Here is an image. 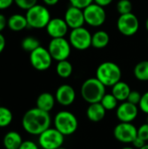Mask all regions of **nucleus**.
Here are the masks:
<instances>
[{"label":"nucleus","mask_w":148,"mask_h":149,"mask_svg":"<svg viewBox=\"0 0 148 149\" xmlns=\"http://www.w3.org/2000/svg\"><path fill=\"white\" fill-rule=\"evenodd\" d=\"M92 36L90 31L82 26L71 31L69 42L73 48L79 51H85L92 46Z\"/></svg>","instance_id":"nucleus-8"},{"label":"nucleus","mask_w":148,"mask_h":149,"mask_svg":"<svg viewBox=\"0 0 148 149\" xmlns=\"http://www.w3.org/2000/svg\"><path fill=\"white\" fill-rule=\"evenodd\" d=\"M65 135L55 127H49L38 135V144L42 149H58L63 147Z\"/></svg>","instance_id":"nucleus-6"},{"label":"nucleus","mask_w":148,"mask_h":149,"mask_svg":"<svg viewBox=\"0 0 148 149\" xmlns=\"http://www.w3.org/2000/svg\"><path fill=\"white\" fill-rule=\"evenodd\" d=\"M139 19L133 12L120 15L117 20V28L119 31L126 37H132L135 35L139 31Z\"/></svg>","instance_id":"nucleus-12"},{"label":"nucleus","mask_w":148,"mask_h":149,"mask_svg":"<svg viewBox=\"0 0 148 149\" xmlns=\"http://www.w3.org/2000/svg\"><path fill=\"white\" fill-rule=\"evenodd\" d=\"M139 106L128 101L121 102L116 108V117L120 122H132L136 120L139 114Z\"/></svg>","instance_id":"nucleus-13"},{"label":"nucleus","mask_w":148,"mask_h":149,"mask_svg":"<svg viewBox=\"0 0 148 149\" xmlns=\"http://www.w3.org/2000/svg\"><path fill=\"white\" fill-rule=\"evenodd\" d=\"M23 129L31 135L38 136L44 131L51 127V117L50 113L33 107L27 110L21 120Z\"/></svg>","instance_id":"nucleus-1"},{"label":"nucleus","mask_w":148,"mask_h":149,"mask_svg":"<svg viewBox=\"0 0 148 149\" xmlns=\"http://www.w3.org/2000/svg\"><path fill=\"white\" fill-rule=\"evenodd\" d=\"M138 137L144 140L146 142L148 141V124L147 122L138 127Z\"/></svg>","instance_id":"nucleus-32"},{"label":"nucleus","mask_w":148,"mask_h":149,"mask_svg":"<svg viewBox=\"0 0 148 149\" xmlns=\"http://www.w3.org/2000/svg\"><path fill=\"white\" fill-rule=\"evenodd\" d=\"M133 10V3L130 0H120L117 3V10L120 15L131 13Z\"/></svg>","instance_id":"nucleus-28"},{"label":"nucleus","mask_w":148,"mask_h":149,"mask_svg":"<svg viewBox=\"0 0 148 149\" xmlns=\"http://www.w3.org/2000/svg\"><path fill=\"white\" fill-rule=\"evenodd\" d=\"M21 46L24 51L31 52L40 46V42L38 38L34 37H26L21 42Z\"/></svg>","instance_id":"nucleus-27"},{"label":"nucleus","mask_w":148,"mask_h":149,"mask_svg":"<svg viewBox=\"0 0 148 149\" xmlns=\"http://www.w3.org/2000/svg\"><path fill=\"white\" fill-rule=\"evenodd\" d=\"M7 21L8 19L5 17V16L0 13V32L7 26Z\"/></svg>","instance_id":"nucleus-37"},{"label":"nucleus","mask_w":148,"mask_h":149,"mask_svg":"<svg viewBox=\"0 0 148 149\" xmlns=\"http://www.w3.org/2000/svg\"><path fill=\"white\" fill-rule=\"evenodd\" d=\"M121 149H136V148H134L133 146H132V147H131V146H126V147L122 148Z\"/></svg>","instance_id":"nucleus-41"},{"label":"nucleus","mask_w":148,"mask_h":149,"mask_svg":"<svg viewBox=\"0 0 148 149\" xmlns=\"http://www.w3.org/2000/svg\"><path fill=\"white\" fill-rule=\"evenodd\" d=\"M39 148L40 147L38 146V144H37L32 141L28 140V141H24L18 149H39Z\"/></svg>","instance_id":"nucleus-34"},{"label":"nucleus","mask_w":148,"mask_h":149,"mask_svg":"<svg viewBox=\"0 0 148 149\" xmlns=\"http://www.w3.org/2000/svg\"><path fill=\"white\" fill-rule=\"evenodd\" d=\"M147 43H148V38H147Z\"/></svg>","instance_id":"nucleus-46"},{"label":"nucleus","mask_w":148,"mask_h":149,"mask_svg":"<svg viewBox=\"0 0 148 149\" xmlns=\"http://www.w3.org/2000/svg\"><path fill=\"white\" fill-rule=\"evenodd\" d=\"M7 26L10 30L13 31H20L28 27V22L25 16L22 14H13L7 21Z\"/></svg>","instance_id":"nucleus-20"},{"label":"nucleus","mask_w":148,"mask_h":149,"mask_svg":"<svg viewBox=\"0 0 148 149\" xmlns=\"http://www.w3.org/2000/svg\"><path fill=\"white\" fill-rule=\"evenodd\" d=\"M21 134L16 131L6 133L3 139V145L5 149H18L23 143Z\"/></svg>","instance_id":"nucleus-19"},{"label":"nucleus","mask_w":148,"mask_h":149,"mask_svg":"<svg viewBox=\"0 0 148 149\" xmlns=\"http://www.w3.org/2000/svg\"><path fill=\"white\" fill-rule=\"evenodd\" d=\"M85 21L87 24L92 27L101 26L106 19V13L104 7L92 3L84 10Z\"/></svg>","instance_id":"nucleus-11"},{"label":"nucleus","mask_w":148,"mask_h":149,"mask_svg":"<svg viewBox=\"0 0 148 149\" xmlns=\"http://www.w3.org/2000/svg\"><path fill=\"white\" fill-rule=\"evenodd\" d=\"M5 44H6L5 38H4V36L0 32V53H2V52L4 50V48H5Z\"/></svg>","instance_id":"nucleus-39"},{"label":"nucleus","mask_w":148,"mask_h":149,"mask_svg":"<svg viewBox=\"0 0 148 149\" xmlns=\"http://www.w3.org/2000/svg\"><path fill=\"white\" fill-rule=\"evenodd\" d=\"M141 96H142V94L140 92H138V91H131L126 101H128V102H130L132 104L139 106L140 101L141 100Z\"/></svg>","instance_id":"nucleus-30"},{"label":"nucleus","mask_w":148,"mask_h":149,"mask_svg":"<svg viewBox=\"0 0 148 149\" xmlns=\"http://www.w3.org/2000/svg\"><path fill=\"white\" fill-rule=\"evenodd\" d=\"M146 144H147V142H146L144 140H142V139H140V137H138V136L136 137V139H135V140L133 141V143H132L133 147L136 149H141Z\"/></svg>","instance_id":"nucleus-35"},{"label":"nucleus","mask_w":148,"mask_h":149,"mask_svg":"<svg viewBox=\"0 0 148 149\" xmlns=\"http://www.w3.org/2000/svg\"><path fill=\"white\" fill-rule=\"evenodd\" d=\"M46 31L51 38H65L68 32L69 26L65 19L60 17L51 18L46 25Z\"/></svg>","instance_id":"nucleus-16"},{"label":"nucleus","mask_w":148,"mask_h":149,"mask_svg":"<svg viewBox=\"0 0 148 149\" xmlns=\"http://www.w3.org/2000/svg\"><path fill=\"white\" fill-rule=\"evenodd\" d=\"M106 87L96 77L85 80L80 88L82 99L88 104L100 102L103 96L106 93Z\"/></svg>","instance_id":"nucleus-2"},{"label":"nucleus","mask_w":148,"mask_h":149,"mask_svg":"<svg viewBox=\"0 0 148 149\" xmlns=\"http://www.w3.org/2000/svg\"><path fill=\"white\" fill-rule=\"evenodd\" d=\"M13 120L12 112L5 107L0 106V128L7 127Z\"/></svg>","instance_id":"nucleus-26"},{"label":"nucleus","mask_w":148,"mask_h":149,"mask_svg":"<svg viewBox=\"0 0 148 149\" xmlns=\"http://www.w3.org/2000/svg\"><path fill=\"white\" fill-rule=\"evenodd\" d=\"M44 3L46 4V5H49V6H52V5H55L58 3L59 0H43Z\"/></svg>","instance_id":"nucleus-40"},{"label":"nucleus","mask_w":148,"mask_h":149,"mask_svg":"<svg viewBox=\"0 0 148 149\" xmlns=\"http://www.w3.org/2000/svg\"><path fill=\"white\" fill-rule=\"evenodd\" d=\"M72 71H73L72 65L67 59L58 62L56 66V72L60 78L62 79L69 78L72 75Z\"/></svg>","instance_id":"nucleus-23"},{"label":"nucleus","mask_w":148,"mask_h":149,"mask_svg":"<svg viewBox=\"0 0 148 149\" xmlns=\"http://www.w3.org/2000/svg\"><path fill=\"white\" fill-rule=\"evenodd\" d=\"M122 72L114 62L106 61L101 63L96 70V78L105 86H113L121 80Z\"/></svg>","instance_id":"nucleus-3"},{"label":"nucleus","mask_w":148,"mask_h":149,"mask_svg":"<svg viewBox=\"0 0 148 149\" xmlns=\"http://www.w3.org/2000/svg\"><path fill=\"white\" fill-rule=\"evenodd\" d=\"M141 149H148V144H147H147H146V145H145V146H144V147H143V148H142Z\"/></svg>","instance_id":"nucleus-43"},{"label":"nucleus","mask_w":148,"mask_h":149,"mask_svg":"<svg viewBox=\"0 0 148 149\" xmlns=\"http://www.w3.org/2000/svg\"><path fill=\"white\" fill-rule=\"evenodd\" d=\"M25 17L28 22V27L34 29L45 28L51 19L49 10L41 4H35L26 10Z\"/></svg>","instance_id":"nucleus-5"},{"label":"nucleus","mask_w":148,"mask_h":149,"mask_svg":"<svg viewBox=\"0 0 148 149\" xmlns=\"http://www.w3.org/2000/svg\"><path fill=\"white\" fill-rule=\"evenodd\" d=\"M69 2L71 5L84 10L85 7H87L91 3H94V0H69Z\"/></svg>","instance_id":"nucleus-31"},{"label":"nucleus","mask_w":148,"mask_h":149,"mask_svg":"<svg viewBox=\"0 0 148 149\" xmlns=\"http://www.w3.org/2000/svg\"><path fill=\"white\" fill-rule=\"evenodd\" d=\"M71 44L65 38H51L48 45V51L51 58L56 61L65 60L71 54Z\"/></svg>","instance_id":"nucleus-7"},{"label":"nucleus","mask_w":148,"mask_h":149,"mask_svg":"<svg viewBox=\"0 0 148 149\" xmlns=\"http://www.w3.org/2000/svg\"><path fill=\"white\" fill-rule=\"evenodd\" d=\"M64 19L65 20L69 28H71L72 30L82 27L85 23L84 10L72 5H71L66 10Z\"/></svg>","instance_id":"nucleus-15"},{"label":"nucleus","mask_w":148,"mask_h":149,"mask_svg":"<svg viewBox=\"0 0 148 149\" xmlns=\"http://www.w3.org/2000/svg\"><path fill=\"white\" fill-rule=\"evenodd\" d=\"M139 108L146 114H148V91L142 94L139 104Z\"/></svg>","instance_id":"nucleus-33"},{"label":"nucleus","mask_w":148,"mask_h":149,"mask_svg":"<svg viewBox=\"0 0 148 149\" xmlns=\"http://www.w3.org/2000/svg\"><path fill=\"white\" fill-rule=\"evenodd\" d=\"M55 99L59 105L63 107H69L75 101L76 92L72 86L64 84L58 86L56 90Z\"/></svg>","instance_id":"nucleus-14"},{"label":"nucleus","mask_w":148,"mask_h":149,"mask_svg":"<svg viewBox=\"0 0 148 149\" xmlns=\"http://www.w3.org/2000/svg\"><path fill=\"white\" fill-rule=\"evenodd\" d=\"M114 138L124 144H132L138 136V128L132 122H120L113 129Z\"/></svg>","instance_id":"nucleus-10"},{"label":"nucleus","mask_w":148,"mask_h":149,"mask_svg":"<svg viewBox=\"0 0 148 149\" xmlns=\"http://www.w3.org/2000/svg\"><path fill=\"white\" fill-rule=\"evenodd\" d=\"M14 0H0V10H5L11 6Z\"/></svg>","instance_id":"nucleus-36"},{"label":"nucleus","mask_w":148,"mask_h":149,"mask_svg":"<svg viewBox=\"0 0 148 149\" xmlns=\"http://www.w3.org/2000/svg\"><path fill=\"white\" fill-rule=\"evenodd\" d=\"M106 113V110L101 105L100 102L89 104L86 109V116L88 120L92 122L97 123L101 121Z\"/></svg>","instance_id":"nucleus-17"},{"label":"nucleus","mask_w":148,"mask_h":149,"mask_svg":"<svg viewBox=\"0 0 148 149\" xmlns=\"http://www.w3.org/2000/svg\"><path fill=\"white\" fill-rule=\"evenodd\" d=\"M133 74L140 81H148V60L139 62L134 67Z\"/></svg>","instance_id":"nucleus-24"},{"label":"nucleus","mask_w":148,"mask_h":149,"mask_svg":"<svg viewBox=\"0 0 148 149\" xmlns=\"http://www.w3.org/2000/svg\"><path fill=\"white\" fill-rule=\"evenodd\" d=\"M112 2H113V0H94L95 3H97L102 7H106V6L109 5Z\"/></svg>","instance_id":"nucleus-38"},{"label":"nucleus","mask_w":148,"mask_h":149,"mask_svg":"<svg viewBox=\"0 0 148 149\" xmlns=\"http://www.w3.org/2000/svg\"><path fill=\"white\" fill-rule=\"evenodd\" d=\"M119 100L113 96V94L111 93H106L102 100H100V103L101 105L104 107V108L106 110V111H113V110H115L118 106H119Z\"/></svg>","instance_id":"nucleus-25"},{"label":"nucleus","mask_w":148,"mask_h":149,"mask_svg":"<svg viewBox=\"0 0 148 149\" xmlns=\"http://www.w3.org/2000/svg\"><path fill=\"white\" fill-rule=\"evenodd\" d=\"M131 91L129 85L121 80L112 86V93L120 102L126 101Z\"/></svg>","instance_id":"nucleus-21"},{"label":"nucleus","mask_w":148,"mask_h":149,"mask_svg":"<svg viewBox=\"0 0 148 149\" xmlns=\"http://www.w3.org/2000/svg\"><path fill=\"white\" fill-rule=\"evenodd\" d=\"M146 29H147V31H148V17L146 20Z\"/></svg>","instance_id":"nucleus-42"},{"label":"nucleus","mask_w":148,"mask_h":149,"mask_svg":"<svg viewBox=\"0 0 148 149\" xmlns=\"http://www.w3.org/2000/svg\"><path fill=\"white\" fill-rule=\"evenodd\" d=\"M58 149H67V148H64V147H61V148H58Z\"/></svg>","instance_id":"nucleus-45"},{"label":"nucleus","mask_w":148,"mask_h":149,"mask_svg":"<svg viewBox=\"0 0 148 149\" xmlns=\"http://www.w3.org/2000/svg\"><path fill=\"white\" fill-rule=\"evenodd\" d=\"M147 119H146V122L148 124V114H147Z\"/></svg>","instance_id":"nucleus-44"},{"label":"nucleus","mask_w":148,"mask_h":149,"mask_svg":"<svg viewBox=\"0 0 148 149\" xmlns=\"http://www.w3.org/2000/svg\"><path fill=\"white\" fill-rule=\"evenodd\" d=\"M56 99L55 95H52L51 93H40L36 100V107L43 111L50 113L56 103Z\"/></svg>","instance_id":"nucleus-18"},{"label":"nucleus","mask_w":148,"mask_h":149,"mask_svg":"<svg viewBox=\"0 0 148 149\" xmlns=\"http://www.w3.org/2000/svg\"><path fill=\"white\" fill-rule=\"evenodd\" d=\"M110 42L109 34L105 31H98L92 36V46L96 49H102L107 46Z\"/></svg>","instance_id":"nucleus-22"},{"label":"nucleus","mask_w":148,"mask_h":149,"mask_svg":"<svg viewBox=\"0 0 148 149\" xmlns=\"http://www.w3.org/2000/svg\"><path fill=\"white\" fill-rule=\"evenodd\" d=\"M51 58L48 49L39 46L30 53V62L32 67L38 71L43 72L48 70L52 63Z\"/></svg>","instance_id":"nucleus-9"},{"label":"nucleus","mask_w":148,"mask_h":149,"mask_svg":"<svg viewBox=\"0 0 148 149\" xmlns=\"http://www.w3.org/2000/svg\"><path fill=\"white\" fill-rule=\"evenodd\" d=\"M54 127L65 136L72 135L79 127V120L76 115L67 110L58 112L53 118Z\"/></svg>","instance_id":"nucleus-4"},{"label":"nucleus","mask_w":148,"mask_h":149,"mask_svg":"<svg viewBox=\"0 0 148 149\" xmlns=\"http://www.w3.org/2000/svg\"><path fill=\"white\" fill-rule=\"evenodd\" d=\"M38 0H14V3L22 10H29L35 4H37Z\"/></svg>","instance_id":"nucleus-29"}]
</instances>
